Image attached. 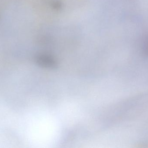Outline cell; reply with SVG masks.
Masks as SVG:
<instances>
[{
	"label": "cell",
	"instance_id": "cell-1",
	"mask_svg": "<svg viewBox=\"0 0 148 148\" xmlns=\"http://www.w3.org/2000/svg\"><path fill=\"white\" fill-rule=\"evenodd\" d=\"M142 49L143 54L146 56H148V33L145 36L143 39Z\"/></svg>",
	"mask_w": 148,
	"mask_h": 148
}]
</instances>
